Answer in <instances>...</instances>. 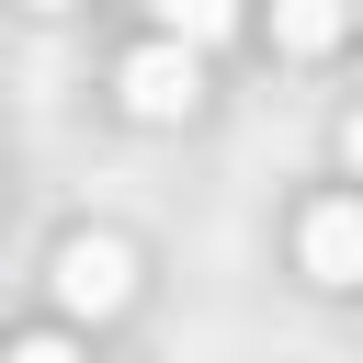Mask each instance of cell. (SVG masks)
Instances as JSON below:
<instances>
[{"label":"cell","mask_w":363,"mask_h":363,"mask_svg":"<svg viewBox=\"0 0 363 363\" xmlns=\"http://www.w3.org/2000/svg\"><path fill=\"white\" fill-rule=\"evenodd\" d=\"M125 284H136L125 238H68V250H57V295H68L79 318H113V306H125Z\"/></svg>","instance_id":"cell-2"},{"label":"cell","mask_w":363,"mask_h":363,"mask_svg":"<svg viewBox=\"0 0 363 363\" xmlns=\"http://www.w3.org/2000/svg\"><path fill=\"white\" fill-rule=\"evenodd\" d=\"M11 363H79V352H68V340H23Z\"/></svg>","instance_id":"cell-6"},{"label":"cell","mask_w":363,"mask_h":363,"mask_svg":"<svg viewBox=\"0 0 363 363\" xmlns=\"http://www.w3.org/2000/svg\"><path fill=\"white\" fill-rule=\"evenodd\" d=\"M34 11H68V0H34Z\"/></svg>","instance_id":"cell-7"},{"label":"cell","mask_w":363,"mask_h":363,"mask_svg":"<svg viewBox=\"0 0 363 363\" xmlns=\"http://www.w3.org/2000/svg\"><path fill=\"white\" fill-rule=\"evenodd\" d=\"M159 11H170V45H182V57H193V45H216V34L238 23V0H159Z\"/></svg>","instance_id":"cell-5"},{"label":"cell","mask_w":363,"mask_h":363,"mask_svg":"<svg viewBox=\"0 0 363 363\" xmlns=\"http://www.w3.org/2000/svg\"><path fill=\"white\" fill-rule=\"evenodd\" d=\"M306 272H318V284H352V272H363V216H352L340 193L306 216Z\"/></svg>","instance_id":"cell-3"},{"label":"cell","mask_w":363,"mask_h":363,"mask_svg":"<svg viewBox=\"0 0 363 363\" xmlns=\"http://www.w3.org/2000/svg\"><path fill=\"white\" fill-rule=\"evenodd\" d=\"M113 91H125V113H147V125H170V113H193V91H204V68H193V57H182L170 34H159V45H136V57H125V79H113Z\"/></svg>","instance_id":"cell-1"},{"label":"cell","mask_w":363,"mask_h":363,"mask_svg":"<svg viewBox=\"0 0 363 363\" xmlns=\"http://www.w3.org/2000/svg\"><path fill=\"white\" fill-rule=\"evenodd\" d=\"M340 23H352V0H272V45H295V57H329Z\"/></svg>","instance_id":"cell-4"}]
</instances>
